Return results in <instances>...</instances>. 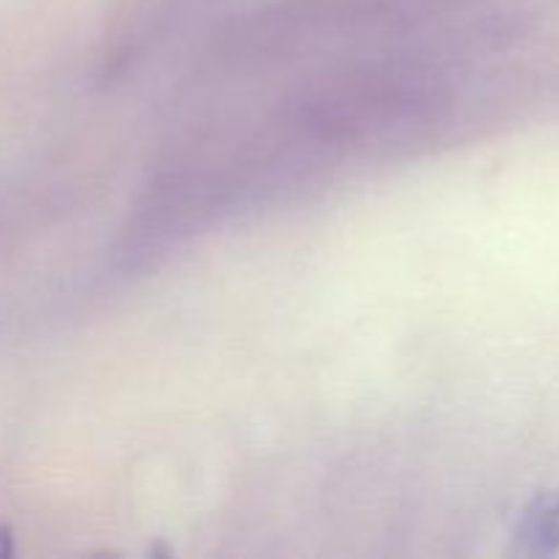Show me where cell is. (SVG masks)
<instances>
[{"label":"cell","instance_id":"obj_1","mask_svg":"<svg viewBox=\"0 0 559 559\" xmlns=\"http://www.w3.org/2000/svg\"><path fill=\"white\" fill-rule=\"evenodd\" d=\"M14 555V533L11 527H0V559Z\"/></svg>","mask_w":559,"mask_h":559}]
</instances>
